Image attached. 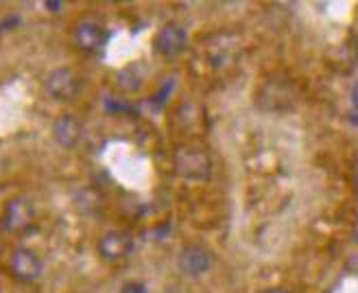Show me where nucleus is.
Instances as JSON below:
<instances>
[{
    "label": "nucleus",
    "instance_id": "obj_4",
    "mask_svg": "<svg viewBox=\"0 0 358 293\" xmlns=\"http://www.w3.org/2000/svg\"><path fill=\"white\" fill-rule=\"evenodd\" d=\"M107 38H110V35H107V29L99 20H92V18L81 20L75 29V44H77V48H81L85 53L99 50L107 42Z\"/></svg>",
    "mask_w": 358,
    "mask_h": 293
},
{
    "label": "nucleus",
    "instance_id": "obj_1",
    "mask_svg": "<svg viewBox=\"0 0 358 293\" xmlns=\"http://www.w3.org/2000/svg\"><path fill=\"white\" fill-rule=\"evenodd\" d=\"M175 171L188 182H208L212 175V164L201 149H179L175 154Z\"/></svg>",
    "mask_w": 358,
    "mask_h": 293
},
{
    "label": "nucleus",
    "instance_id": "obj_5",
    "mask_svg": "<svg viewBox=\"0 0 358 293\" xmlns=\"http://www.w3.org/2000/svg\"><path fill=\"white\" fill-rule=\"evenodd\" d=\"M188 42V33L184 27L179 25H166L159 29V33L155 35V50L162 55V57H175L184 48Z\"/></svg>",
    "mask_w": 358,
    "mask_h": 293
},
{
    "label": "nucleus",
    "instance_id": "obj_10",
    "mask_svg": "<svg viewBox=\"0 0 358 293\" xmlns=\"http://www.w3.org/2000/svg\"><path fill=\"white\" fill-rule=\"evenodd\" d=\"M352 121L354 125H358V83L354 86V93H352Z\"/></svg>",
    "mask_w": 358,
    "mask_h": 293
},
{
    "label": "nucleus",
    "instance_id": "obj_12",
    "mask_svg": "<svg viewBox=\"0 0 358 293\" xmlns=\"http://www.w3.org/2000/svg\"><path fill=\"white\" fill-rule=\"evenodd\" d=\"M44 7L46 9H52V13H57V9H62L64 5L62 3H44Z\"/></svg>",
    "mask_w": 358,
    "mask_h": 293
},
{
    "label": "nucleus",
    "instance_id": "obj_7",
    "mask_svg": "<svg viewBox=\"0 0 358 293\" xmlns=\"http://www.w3.org/2000/svg\"><path fill=\"white\" fill-rule=\"evenodd\" d=\"M134 250V241L127 232H107L99 241V252L105 261H120L124 256H129Z\"/></svg>",
    "mask_w": 358,
    "mask_h": 293
},
{
    "label": "nucleus",
    "instance_id": "obj_11",
    "mask_svg": "<svg viewBox=\"0 0 358 293\" xmlns=\"http://www.w3.org/2000/svg\"><path fill=\"white\" fill-rule=\"evenodd\" d=\"M120 293H147V287L142 285V282H129V285H124Z\"/></svg>",
    "mask_w": 358,
    "mask_h": 293
},
{
    "label": "nucleus",
    "instance_id": "obj_6",
    "mask_svg": "<svg viewBox=\"0 0 358 293\" xmlns=\"http://www.w3.org/2000/svg\"><path fill=\"white\" fill-rule=\"evenodd\" d=\"M9 267L13 276L24 282H33L42 276V261L31 250H15L9 261Z\"/></svg>",
    "mask_w": 358,
    "mask_h": 293
},
{
    "label": "nucleus",
    "instance_id": "obj_3",
    "mask_svg": "<svg viewBox=\"0 0 358 293\" xmlns=\"http://www.w3.org/2000/svg\"><path fill=\"white\" fill-rule=\"evenodd\" d=\"M214 259L212 254L201 247V245H186L179 250V256H177V267L182 269L186 276H203L206 271H210Z\"/></svg>",
    "mask_w": 358,
    "mask_h": 293
},
{
    "label": "nucleus",
    "instance_id": "obj_13",
    "mask_svg": "<svg viewBox=\"0 0 358 293\" xmlns=\"http://www.w3.org/2000/svg\"><path fill=\"white\" fill-rule=\"evenodd\" d=\"M264 293H286V291H282V289H268V291H264Z\"/></svg>",
    "mask_w": 358,
    "mask_h": 293
},
{
    "label": "nucleus",
    "instance_id": "obj_14",
    "mask_svg": "<svg viewBox=\"0 0 358 293\" xmlns=\"http://www.w3.org/2000/svg\"><path fill=\"white\" fill-rule=\"evenodd\" d=\"M354 236H356V241H358V228H356V232H354Z\"/></svg>",
    "mask_w": 358,
    "mask_h": 293
},
{
    "label": "nucleus",
    "instance_id": "obj_8",
    "mask_svg": "<svg viewBox=\"0 0 358 293\" xmlns=\"http://www.w3.org/2000/svg\"><path fill=\"white\" fill-rule=\"evenodd\" d=\"M52 136L62 146H75L81 138V123L73 116H59L52 125Z\"/></svg>",
    "mask_w": 358,
    "mask_h": 293
},
{
    "label": "nucleus",
    "instance_id": "obj_2",
    "mask_svg": "<svg viewBox=\"0 0 358 293\" xmlns=\"http://www.w3.org/2000/svg\"><path fill=\"white\" fill-rule=\"evenodd\" d=\"M44 88L55 101H73L79 95L81 83L70 68H57L46 77Z\"/></svg>",
    "mask_w": 358,
    "mask_h": 293
},
{
    "label": "nucleus",
    "instance_id": "obj_9",
    "mask_svg": "<svg viewBox=\"0 0 358 293\" xmlns=\"http://www.w3.org/2000/svg\"><path fill=\"white\" fill-rule=\"evenodd\" d=\"M31 219V210L29 206L24 204L22 199H15L11 201V204L7 206V214H5V226L9 230H17V228H22L27 222Z\"/></svg>",
    "mask_w": 358,
    "mask_h": 293
}]
</instances>
